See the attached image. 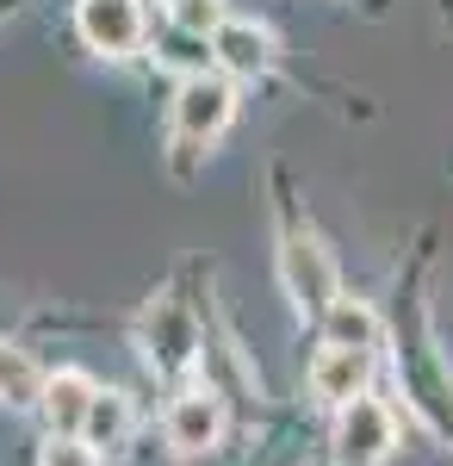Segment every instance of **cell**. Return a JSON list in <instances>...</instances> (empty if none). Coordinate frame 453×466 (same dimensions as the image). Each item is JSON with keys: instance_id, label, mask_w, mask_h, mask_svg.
I'll return each instance as SVG.
<instances>
[{"instance_id": "cell-6", "label": "cell", "mask_w": 453, "mask_h": 466, "mask_svg": "<svg viewBox=\"0 0 453 466\" xmlns=\"http://www.w3.org/2000/svg\"><path fill=\"white\" fill-rule=\"evenodd\" d=\"M143 367L149 373H186L193 367V355H199V323H193V311L186 305H175V299H156V311L143 318Z\"/></svg>"}, {"instance_id": "cell-2", "label": "cell", "mask_w": 453, "mask_h": 466, "mask_svg": "<svg viewBox=\"0 0 453 466\" xmlns=\"http://www.w3.org/2000/svg\"><path fill=\"white\" fill-rule=\"evenodd\" d=\"M237 118V87L224 75H180L175 87V149H206L230 131Z\"/></svg>"}, {"instance_id": "cell-11", "label": "cell", "mask_w": 453, "mask_h": 466, "mask_svg": "<svg viewBox=\"0 0 453 466\" xmlns=\"http://www.w3.org/2000/svg\"><path fill=\"white\" fill-rule=\"evenodd\" d=\"M323 342H342V349H379V318H373V305L342 292V299L323 311Z\"/></svg>"}, {"instance_id": "cell-4", "label": "cell", "mask_w": 453, "mask_h": 466, "mask_svg": "<svg viewBox=\"0 0 453 466\" xmlns=\"http://www.w3.org/2000/svg\"><path fill=\"white\" fill-rule=\"evenodd\" d=\"M75 32H81V44H87L94 56L125 63V56L143 50L149 19H143V0H81V6H75Z\"/></svg>"}, {"instance_id": "cell-13", "label": "cell", "mask_w": 453, "mask_h": 466, "mask_svg": "<svg viewBox=\"0 0 453 466\" xmlns=\"http://www.w3.org/2000/svg\"><path fill=\"white\" fill-rule=\"evenodd\" d=\"M37 466H100V454H94L81 435H50L44 454H37Z\"/></svg>"}, {"instance_id": "cell-10", "label": "cell", "mask_w": 453, "mask_h": 466, "mask_svg": "<svg viewBox=\"0 0 453 466\" xmlns=\"http://www.w3.org/2000/svg\"><path fill=\"white\" fill-rule=\"evenodd\" d=\"M81 441L94 448V454H112V448H125L131 441V398L100 386L94 398V410H87V423H81Z\"/></svg>"}, {"instance_id": "cell-7", "label": "cell", "mask_w": 453, "mask_h": 466, "mask_svg": "<svg viewBox=\"0 0 453 466\" xmlns=\"http://www.w3.org/2000/svg\"><path fill=\"white\" fill-rule=\"evenodd\" d=\"M373 355L379 349H342V342H323L311 360V398L317 404H329V410H342L354 398H367L373 386Z\"/></svg>"}, {"instance_id": "cell-9", "label": "cell", "mask_w": 453, "mask_h": 466, "mask_svg": "<svg viewBox=\"0 0 453 466\" xmlns=\"http://www.w3.org/2000/svg\"><path fill=\"white\" fill-rule=\"evenodd\" d=\"M94 373H81V367H56L50 380H44V398H37V410H44V430L50 435H81L87 423V410H94Z\"/></svg>"}, {"instance_id": "cell-3", "label": "cell", "mask_w": 453, "mask_h": 466, "mask_svg": "<svg viewBox=\"0 0 453 466\" xmlns=\"http://www.w3.org/2000/svg\"><path fill=\"white\" fill-rule=\"evenodd\" d=\"M398 448V417L379 398H354L336 410V466H385Z\"/></svg>"}, {"instance_id": "cell-5", "label": "cell", "mask_w": 453, "mask_h": 466, "mask_svg": "<svg viewBox=\"0 0 453 466\" xmlns=\"http://www.w3.org/2000/svg\"><path fill=\"white\" fill-rule=\"evenodd\" d=\"M162 441H168L175 461H206L211 448L224 441V398L211 392V386L180 392L168 404V417H162Z\"/></svg>"}, {"instance_id": "cell-12", "label": "cell", "mask_w": 453, "mask_h": 466, "mask_svg": "<svg viewBox=\"0 0 453 466\" xmlns=\"http://www.w3.org/2000/svg\"><path fill=\"white\" fill-rule=\"evenodd\" d=\"M44 380L50 373H37V360L25 349H13V342H0V404H13V410H25L44 398Z\"/></svg>"}, {"instance_id": "cell-8", "label": "cell", "mask_w": 453, "mask_h": 466, "mask_svg": "<svg viewBox=\"0 0 453 466\" xmlns=\"http://www.w3.org/2000/svg\"><path fill=\"white\" fill-rule=\"evenodd\" d=\"M211 63L230 81H255L274 69V32L255 19H211Z\"/></svg>"}, {"instance_id": "cell-1", "label": "cell", "mask_w": 453, "mask_h": 466, "mask_svg": "<svg viewBox=\"0 0 453 466\" xmlns=\"http://www.w3.org/2000/svg\"><path fill=\"white\" fill-rule=\"evenodd\" d=\"M279 280H286V299L298 305V318H323L342 299L336 261H329L317 230H286V243H279Z\"/></svg>"}]
</instances>
